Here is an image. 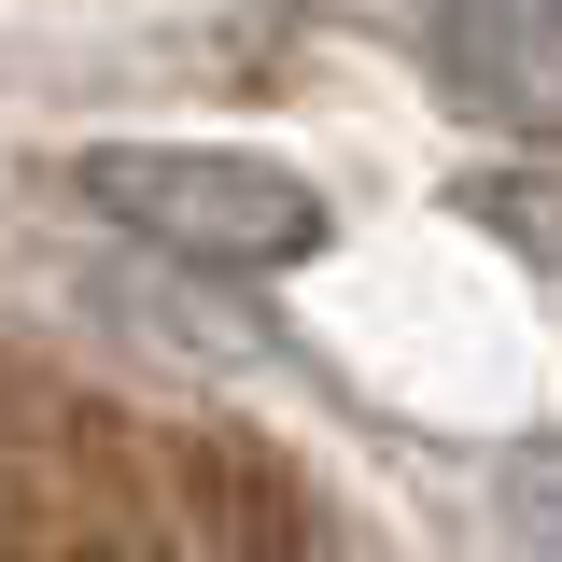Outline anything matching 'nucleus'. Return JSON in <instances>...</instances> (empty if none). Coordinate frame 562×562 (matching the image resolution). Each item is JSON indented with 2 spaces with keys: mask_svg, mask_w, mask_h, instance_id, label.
I'll list each match as a JSON object with an SVG mask.
<instances>
[{
  "mask_svg": "<svg viewBox=\"0 0 562 562\" xmlns=\"http://www.w3.org/2000/svg\"><path fill=\"white\" fill-rule=\"evenodd\" d=\"M99 198L183 254H295L310 239V198L254 155H99Z\"/></svg>",
  "mask_w": 562,
  "mask_h": 562,
  "instance_id": "1",
  "label": "nucleus"
},
{
  "mask_svg": "<svg viewBox=\"0 0 562 562\" xmlns=\"http://www.w3.org/2000/svg\"><path fill=\"white\" fill-rule=\"evenodd\" d=\"M436 57L479 70V113H562V14H520V29H450Z\"/></svg>",
  "mask_w": 562,
  "mask_h": 562,
  "instance_id": "2",
  "label": "nucleus"
}]
</instances>
